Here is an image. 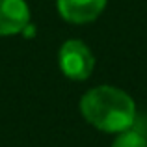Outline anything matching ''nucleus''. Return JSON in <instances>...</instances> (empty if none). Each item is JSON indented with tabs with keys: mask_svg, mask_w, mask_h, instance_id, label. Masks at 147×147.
Returning a JSON list of instances; mask_svg holds the SVG:
<instances>
[{
	"mask_svg": "<svg viewBox=\"0 0 147 147\" xmlns=\"http://www.w3.org/2000/svg\"><path fill=\"white\" fill-rule=\"evenodd\" d=\"M108 0H56V9L65 22L88 24L100 17Z\"/></svg>",
	"mask_w": 147,
	"mask_h": 147,
	"instance_id": "obj_3",
	"label": "nucleus"
},
{
	"mask_svg": "<svg viewBox=\"0 0 147 147\" xmlns=\"http://www.w3.org/2000/svg\"><path fill=\"white\" fill-rule=\"evenodd\" d=\"M112 147H147V138L134 129H127L115 136Z\"/></svg>",
	"mask_w": 147,
	"mask_h": 147,
	"instance_id": "obj_5",
	"label": "nucleus"
},
{
	"mask_svg": "<svg viewBox=\"0 0 147 147\" xmlns=\"http://www.w3.org/2000/svg\"><path fill=\"white\" fill-rule=\"evenodd\" d=\"M84 119L100 132L119 134L130 129L136 119V102L125 90L115 86H95L80 99Z\"/></svg>",
	"mask_w": 147,
	"mask_h": 147,
	"instance_id": "obj_1",
	"label": "nucleus"
},
{
	"mask_svg": "<svg viewBox=\"0 0 147 147\" xmlns=\"http://www.w3.org/2000/svg\"><path fill=\"white\" fill-rule=\"evenodd\" d=\"M58 65L69 80L82 82L91 76L95 69V56L84 41L67 39L58 52Z\"/></svg>",
	"mask_w": 147,
	"mask_h": 147,
	"instance_id": "obj_2",
	"label": "nucleus"
},
{
	"mask_svg": "<svg viewBox=\"0 0 147 147\" xmlns=\"http://www.w3.org/2000/svg\"><path fill=\"white\" fill-rule=\"evenodd\" d=\"M30 24V7L24 0H0V36L21 34Z\"/></svg>",
	"mask_w": 147,
	"mask_h": 147,
	"instance_id": "obj_4",
	"label": "nucleus"
}]
</instances>
